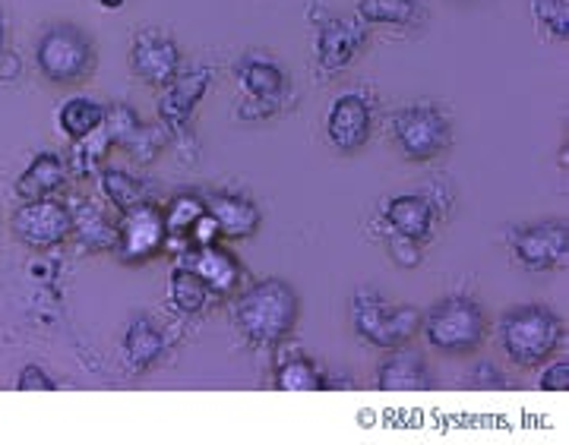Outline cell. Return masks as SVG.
<instances>
[{
  "label": "cell",
  "instance_id": "1",
  "mask_svg": "<svg viewBox=\"0 0 569 445\" xmlns=\"http://www.w3.org/2000/svg\"><path fill=\"white\" fill-rule=\"evenodd\" d=\"M231 320L250 347L272 351L288 342L301 320V297L284 279H263L238 291L231 304Z\"/></svg>",
  "mask_w": 569,
  "mask_h": 445
},
{
  "label": "cell",
  "instance_id": "2",
  "mask_svg": "<svg viewBox=\"0 0 569 445\" xmlns=\"http://www.w3.org/2000/svg\"><path fill=\"white\" fill-rule=\"evenodd\" d=\"M563 335H567V325L560 320V313L545 304L512 306L500 316V325H497L500 351L507 354V361L526 370L548 364L560 351Z\"/></svg>",
  "mask_w": 569,
  "mask_h": 445
},
{
  "label": "cell",
  "instance_id": "3",
  "mask_svg": "<svg viewBox=\"0 0 569 445\" xmlns=\"http://www.w3.org/2000/svg\"><path fill=\"white\" fill-rule=\"evenodd\" d=\"M351 328L355 335L370 347L392 351L399 344H408L421 332L425 313L411 304H389L377 287H358L348 304Z\"/></svg>",
  "mask_w": 569,
  "mask_h": 445
},
{
  "label": "cell",
  "instance_id": "4",
  "mask_svg": "<svg viewBox=\"0 0 569 445\" xmlns=\"http://www.w3.org/2000/svg\"><path fill=\"white\" fill-rule=\"evenodd\" d=\"M36 67L51 85H80L96 73L99 51L80 26L58 22L41 32L36 44Z\"/></svg>",
  "mask_w": 569,
  "mask_h": 445
},
{
  "label": "cell",
  "instance_id": "5",
  "mask_svg": "<svg viewBox=\"0 0 569 445\" xmlns=\"http://www.w3.org/2000/svg\"><path fill=\"white\" fill-rule=\"evenodd\" d=\"M421 332L427 344L440 354H471L485 344L488 320L481 304L468 294H449L427 310Z\"/></svg>",
  "mask_w": 569,
  "mask_h": 445
},
{
  "label": "cell",
  "instance_id": "6",
  "mask_svg": "<svg viewBox=\"0 0 569 445\" xmlns=\"http://www.w3.org/2000/svg\"><path fill=\"white\" fill-rule=\"evenodd\" d=\"M392 145L408 162H433L452 145V121L433 102H411L389 121Z\"/></svg>",
  "mask_w": 569,
  "mask_h": 445
},
{
  "label": "cell",
  "instance_id": "7",
  "mask_svg": "<svg viewBox=\"0 0 569 445\" xmlns=\"http://www.w3.org/2000/svg\"><path fill=\"white\" fill-rule=\"evenodd\" d=\"M234 80L244 95V102L238 104V121H269L288 104V73L269 54H244L234 63Z\"/></svg>",
  "mask_w": 569,
  "mask_h": 445
},
{
  "label": "cell",
  "instance_id": "8",
  "mask_svg": "<svg viewBox=\"0 0 569 445\" xmlns=\"http://www.w3.org/2000/svg\"><path fill=\"white\" fill-rule=\"evenodd\" d=\"M310 26H313V63L323 77L346 73L370 44V26H365L358 17H339L329 13L326 7H313Z\"/></svg>",
  "mask_w": 569,
  "mask_h": 445
},
{
  "label": "cell",
  "instance_id": "9",
  "mask_svg": "<svg viewBox=\"0 0 569 445\" xmlns=\"http://www.w3.org/2000/svg\"><path fill=\"white\" fill-rule=\"evenodd\" d=\"M10 231L22 246L48 253V250L70 241V209L54 196L26 200L10 219Z\"/></svg>",
  "mask_w": 569,
  "mask_h": 445
},
{
  "label": "cell",
  "instance_id": "10",
  "mask_svg": "<svg viewBox=\"0 0 569 445\" xmlns=\"http://www.w3.org/2000/svg\"><path fill=\"white\" fill-rule=\"evenodd\" d=\"M212 67L209 63H200V67H190L168 82L164 89H159V123L168 130V136H178L181 140L183 133L190 130V121L197 114V108L206 99L209 85H212Z\"/></svg>",
  "mask_w": 569,
  "mask_h": 445
},
{
  "label": "cell",
  "instance_id": "11",
  "mask_svg": "<svg viewBox=\"0 0 569 445\" xmlns=\"http://www.w3.org/2000/svg\"><path fill=\"white\" fill-rule=\"evenodd\" d=\"M164 250H168V227H164V215L159 205L146 200V203L133 205L130 212H123L118 222V246H114L121 263H149Z\"/></svg>",
  "mask_w": 569,
  "mask_h": 445
},
{
  "label": "cell",
  "instance_id": "12",
  "mask_svg": "<svg viewBox=\"0 0 569 445\" xmlns=\"http://www.w3.org/2000/svg\"><path fill=\"white\" fill-rule=\"evenodd\" d=\"M512 260L529 272L563 269L569 256V231L563 222H538L509 231Z\"/></svg>",
  "mask_w": 569,
  "mask_h": 445
},
{
  "label": "cell",
  "instance_id": "13",
  "mask_svg": "<svg viewBox=\"0 0 569 445\" xmlns=\"http://www.w3.org/2000/svg\"><path fill=\"white\" fill-rule=\"evenodd\" d=\"M130 73L149 89H164L181 73V44L162 29H140L130 41Z\"/></svg>",
  "mask_w": 569,
  "mask_h": 445
},
{
  "label": "cell",
  "instance_id": "14",
  "mask_svg": "<svg viewBox=\"0 0 569 445\" xmlns=\"http://www.w3.org/2000/svg\"><path fill=\"white\" fill-rule=\"evenodd\" d=\"M373 133V102L361 89H348L342 95H336V102L329 104L326 114V140L336 152H358L365 149L367 140Z\"/></svg>",
  "mask_w": 569,
  "mask_h": 445
},
{
  "label": "cell",
  "instance_id": "15",
  "mask_svg": "<svg viewBox=\"0 0 569 445\" xmlns=\"http://www.w3.org/2000/svg\"><path fill=\"white\" fill-rule=\"evenodd\" d=\"M178 263L190 265L203 279L212 297H231L244 284V265L238 263V256L231 250H224L222 243L183 250L181 256H178Z\"/></svg>",
  "mask_w": 569,
  "mask_h": 445
},
{
  "label": "cell",
  "instance_id": "16",
  "mask_svg": "<svg viewBox=\"0 0 569 445\" xmlns=\"http://www.w3.org/2000/svg\"><path fill=\"white\" fill-rule=\"evenodd\" d=\"M70 241L80 243L86 253H114L118 246V222L108 209L89 196H70Z\"/></svg>",
  "mask_w": 569,
  "mask_h": 445
},
{
  "label": "cell",
  "instance_id": "17",
  "mask_svg": "<svg viewBox=\"0 0 569 445\" xmlns=\"http://www.w3.org/2000/svg\"><path fill=\"white\" fill-rule=\"evenodd\" d=\"M437 212H440L437 203L425 193H399L383 203L380 219L387 224V231H396L415 243H430L437 231Z\"/></svg>",
  "mask_w": 569,
  "mask_h": 445
},
{
  "label": "cell",
  "instance_id": "18",
  "mask_svg": "<svg viewBox=\"0 0 569 445\" xmlns=\"http://www.w3.org/2000/svg\"><path fill=\"white\" fill-rule=\"evenodd\" d=\"M430 385H433V376H430L425 351L411 347V342L392 347L387 361L377 366V388L380 392H421Z\"/></svg>",
  "mask_w": 569,
  "mask_h": 445
},
{
  "label": "cell",
  "instance_id": "19",
  "mask_svg": "<svg viewBox=\"0 0 569 445\" xmlns=\"http://www.w3.org/2000/svg\"><path fill=\"white\" fill-rule=\"evenodd\" d=\"M206 200V212L216 219L222 241H247L260 231L263 224V212L250 196L241 193H209Z\"/></svg>",
  "mask_w": 569,
  "mask_h": 445
},
{
  "label": "cell",
  "instance_id": "20",
  "mask_svg": "<svg viewBox=\"0 0 569 445\" xmlns=\"http://www.w3.org/2000/svg\"><path fill=\"white\" fill-rule=\"evenodd\" d=\"M70 181V168L67 159L54 149H44L39 155H32V162L26 164L17 183H13V193L26 200H44V196H58L63 186Z\"/></svg>",
  "mask_w": 569,
  "mask_h": 445
},
{
  "label": "cell",
  "instance_id": "21",
  "mask_svg": "<svg viewBox=\"0 0 569 445\" xmlns=\"http://www.w3.org/2000/svg\"><path fill=\"white\" fill-rule=\"evenodd\" d=\"M164 351H168V338L149 316H137L133 323L127 325L121 342V361L127 373H133V376L149 373L152 366L162 361Z\"/></svg>",
  "mask_w": 569,
  "mask_h": 445
},
{
  "label": "cell",
  "instance_id": "22",
  "mask_svg": "<svg viewBox=\"0 0 569 445\" xmlns=\"http://www.w3.org/2000/svg\"><path fill=\"white\" fill-rule=\"evenodd\" d=\"M326 385H329L326 370L305 351L284 354L272 370V388L279 392H323Z\"/></svg>",
  "mask_w": 569,
  "mask_h": 445
},
{
  "label": "cell",
  "instance_id": "23",
  "mask_svg": "<svg viewBox=\"0 0 569 445\" xmlns=\"http://www.w3.org/2000/svg\"><path fill=\"white\" fill-rule=\"evenodd\" d=\"M164 227H168V253L174 250V256H181L187 250V237L193 231V224L206 215V200L193 193H181L162 209Z\"/></svg>",
  "mask_w": 569,
  "mask_h": 445
},
{
  "label": "cell",
  "instance_id": "24",
  "mask_svg": "<svg viewBox=\"0 0 569 445\" xmlns=\"http://www.w3.org/2000/svg\"><path fill=\"white\" fill-rule=\"evenodd\" d=\"M168 301H171V306H174L181 316H200V313H206L212 294H209V287L203 284V279H200L190 265L178 263L174 265V272L168 275Z\"/></svg>",
  "mask_w": 569,
  "mask_h": 445
},
{
  "label": "cell",
  "instance_id": "25",
  "mask_svg": "<svg viewBox=\"0 0 569 445\" xmlns=\"http://www.w3.org/2000/svg\"><path fill=\"white\" fill-rule=\"evenodd\" d=\"M111 149H114V142L104 133V127H96L89 136H82V140L73 142L70 159H67L70 178H73V181H89V178H96L104 168V159H108Z\"/></svg>",
  "mask_w": 569,
  "mask_h": 445
},
{
  "label": "cell",
  "instance_id": "26",
  "mask_svg": "<svg viewBox=\"0 0 569 445\" xmlns=\"http://www.w3.org/2000/svg\"><path fill=\"white\" fill-rule=\"evenodd\" d=\"M54 121H58V130H61L67 140L77 142L82 136H89L96 127H102L104 104L89 99V95H73V99L61 102Z\"/></svg>",
  "mask_w": 569,
  "mask_h": 445
},
{
  "label": "cell",
  "instance_id": "27",
  "mask_svg": "<svg viewBox=\"0 0 569 445\" xmlns=\"http://www.w3.org/2000/svg\"><path fill=\"white\" fill-rule=\"evenodd\" d=\"M99 190H102V200L118 215L123 212H130L133 205L146 203L149 196H146V186H142L133 174H127L121 168H102L99 171Z\"/></svg>",
  "mask_w": 569,
  "mask_h": 445
},
{
  "label": "cell",
  "instance_id": "28",
  "mask_svg": "<svg viewBox=\"0 0 569 445\" xmlns=\"http://www.w3.org/2000/svg\"><path fill=\"white\" fill-rule=\"evenodd\" d=\"M358 20L365 26H399L408 29L421 22L418 0H358Z\"/></svg>",
  "mask_w": 569,
  "mask_h": 445
},
{
  "label": "cell",
  "instance_id": "29",
  "mask_svg": "<svg viewBox=\"0 0 569 445\" xmlns=\"http://www.w3.org/2000/svg\"><path fill=\"white\" fill-rule=\"evenodd\" d=\"M531 20L553 41L569 39V0H529Z\"/></svg>",
  "mask_w": 569,
  "mask_h": 445
},
{
  "label": "cell",
  "instance_id": "30",
  "mask_svg": "<svg viewBox=\"0 0 569 445\" xmlns=\"http://www.w3.org/2000/svg\"><path fill=\"white\" fill-rule=\"evenodd\" d=\"M387 250L389 256H392V263L402 265V269H418L421 260H425V243H415L402 237V234H396V231H387Z\"/></svg>",
  "mask_w": 569,
  "mask_h": 445
},
{
  "label": "cell",
  "instance_id": "31",
  "mask_svg": "<svg viewBox=\"0 0 569 445\" xmlns=\"http://www.w3.org/2000/svg\"><path fill=\"white\" fill-rule=\"evenodd\" d=\"M17 388L20 392H54L58 380L41 364H26L20 370V376H17Z\"/></svg>",
  "mask_w": 569,
  "mask_h": 445
},
{
  "label": "cell",
  "instance_id": "32",
  "mask_svg": "<svg viewBox=\"0 0 569 445\" xmlns=\"http://www.w3.org/2000/svg\"><path fill=\"white\" fill-rule=\"evenodd\" d=\"M541 376H538V388L541 392H567L569 388V361H553L541 364Z\"/></svg>",
  "mask_w": 569,
  "mask_h": 445
},
{
  "label": "cell",
  "instance_id": "33",
  "mask_svg": "<svg viewBox=\"0 0 569 445\" xmlns=\"http://www.w3.org/2000/svg\"><path fill=\"white\" fill-rule=\"evenodd\" d=\"M22 70V63H17V58L7 51V17L0 10V80H13Z\"/></svg>",
  "mask_w": 569,
  "mask_h": 445
},
{
  "label": "cell",
  "instance_id": "34",
  "mask_svg": "<svg viewBox=\"0 0 569 445\" xmlns=\"http://www.w3.org/2000/svg\"><path fill=\"white\" fill-rule=\"evenodd\" d=\"M471 383L478 385V388H503L507 376H503V373H497V370H493L490 364H481L478 370H475Z\"/></svg>",
  "mask_w": 569,
  "mask_h": 445
},
{
  "label": "cell",
  "instance_id": "35",
  "mask_svg": "<svg viewBox=\"0 0 569 445\" xmlns=\"http://www.w3.org/2000/svg\"><path fill=\"white\" fill-rule=\"evenodd\" d=\"M102 10H108V13H114V10H123L127 7V0H96Z\"/></svg>",
  "mask_w": 569,
  "mask_h": 445
}]
</instances>
